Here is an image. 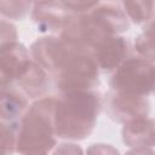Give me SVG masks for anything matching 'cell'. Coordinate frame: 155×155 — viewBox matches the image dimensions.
Instances as JSON below:
<instances>
[{
	"label": "cell",
	"mask_w": 155,
	"mask_h": 155,
	"mask_svg": "<svg viewBox=\"0 0 155 155\" xmlns=\"http://www.w3.org/2000/svg\"><path fill=\"white\" fill-rule=\"evenodd\" d=\"M18 39V31L15 23L10 19L0 17V51L15 44Z\"/></svg>",
	"instance_id": "cell-18"
},
{
	"label": "cell",
	"mask_w": 155,
	"mask_h": 155,
	"mask_svg": "<svg viewBox=\"0 0 155 155\" xmlns=\"http://www.w3.org/2000/svg\"><path fill=\"white\" fill-rule=\"evenodd\" d=\"M31 62L30 52L19 41L0 51V90L16 84Z\"/></svg>",
	"instance_id": "cell-10"
},
{
	"label": "cell",
	"mask_w": 155,
	"mask_h": 155,
	"mask_svg": "<svg viewBox=\"0 0 155 155\" xmlns=\"http://www.w3.org/2000/svg\"><path fill=\"white\" fill-rule=\"evenodd\" d=\"M131 42L121 35H108L102 39L93 48L92 54L101 73H111L132 52Z\"/></svg>",
	"instance_id": "cell-8"
},
{
	"label": "cell",
	"mask_w": 155,
	"mask_h": 155,
	"mask_svg": "<svg viewBox=\"0 0 155 155\" xmlns=\"http://www.w3.org/2000/svg\"><path fill=\"white\" fill-rule=\"evenodd\" d=\"M99 73L97 62L90 50L71 46L69 54L53 75L54 86L59 92L97 88Z\"/></svg>",
	"instance_id": "cell-3"
},
{
	"label": "cell",
	"mask_w": 155,
	"mask_h": 155,
	"mask_svg": "<svg viewBox=\"0 0 155 155\" xmlns=\"http://www.w3.org/2000/svg\"><path fill=\"white\" fill-rule=\"evenodd\" d=\"M134 53L154 62V30H153V21L148 24L143 25V31L136 36L133 42Z\"/></svg>",
	"instance_id": "cell-16"
},
{
	"label": "cell",
	"mask_w": 155,
	"mask_h": 155,
	"mask_svg": "<svg viewBox=\"0 0 155 155\" xmlns=\"http://www.w3.org/2000/svg\"><path fill=\"white\" fill-rule=\"evenodd\" d=\"M130 22L145 25L154 17V0H120Z\"/></svg>",
	"instance_id": "cell-14"
},
{
	"label": "cell",
	"mask_w": 155,
	"mask_h": 155,
	"mask_svg": "<svg viewBox=\"0 0 155 155\" xmlns=\"http://www.w3.org/2000/svg\"><path fill=\"white\" fill-rule=\"evenodd\" d=\"M52 76L47 70H45L39 63L31 59L27 70L23 75L16 81V86L29 98L38 99L40 97L46 96Z\"/></svg>",
	"instance_id": "cell-12"
},
{
	"label": "cell",
	"mask_w": 155,
	"mask_h": 155,
	"mask_svg": "<svg viewBox=\"0 0 155 155\" xmlns=\"http://www.w3.org/2000/svg\"><path fill=\"white\" fill-rule=\"evenodd\" d=\"M70 50L71 46L63 41L58 35H45L38 38L30 45L29 52L31 59L39 63L53 78Z\"/></svg>",
	"instance_id": "cell-7"
},
{
	"label": "cell",
	"mask_w": 155,
	"mask_h": 155,
	"mask_svg": "<svg viewBox=\"0 0 155 155\" xmlns=\"http://www.w3.org/2000/svg\"><path fill=\"white\" fill-rule=\"evenodd\" d=\"M73 16L74 12H71L59 0L35 2L30 11V17L36 29L47 35H59Z\"/></svg>",
	"instance_id": "cell-6"
},
{
	"label": "cell",
	"mask_w": 155,
	"mask_h": 155,
	"mask_svg": "<svg viewBox=\"0 0 155 155\" xmlns=\"http://www.w3.org/2000/svg\"><path fill=\"white\" fill-rule=\"evenodd\" d=\"M33 1H34V4H35V2H41V1H45V0H33Z\"/></svg>",
	"instance_id": "cell-22"
},
{
	"label": "cell",
	"mask_w": 155,
	"mask_h": 155,
	"mask_svg": "<svg viewBox=\"0 0 155 155\" xmlns=\"http://www.w3.org/2000/svg\"><path fill=\"white\" fill-rule=\"evenodd\" d=\"M52 153L54 154H80L82 153V149L75 144V143H62V144H56V147L53 148Z\"/></svg>",
	"instance_id": "cell-20"
},
{
	"label": "cell",
	"mask_w": 155,
	"mask_h": 155,
	"mask_svg": "<svg viewBox=\"0 0 155 155\" xmlns=\"http://www.w3.org/2000/svg\"><path fill=\"white\" fill-rule=\"evenodd\" d=\"M107 116L117 124H125L136 119L147 117L150 114L148 96L125 93L110 90L102 102Z\"/></svg>",
	"instance_id": "cell-5"
},
{
	"label": "cell",
	"mask_w": 155,
	"mask_h": 155,
	"mask_svg": "<svg viewBox=\"0 0 155 155\" xmlns=\"http://www.w3.org/2000/svg\"><path fill=\"white\" fill-rule=\"evenodd\" d=\"M103 97L97 88L59 92L56 96L54 133L59 139L84 140L94 130Z\"/></svg>",
	"instance_id": "cell-1"
},
{
	"label": "cell",
	"mask_w": 155,
	"mask_h": 155,
	"mask_svg": "<svg viewBox=\"0 0 155 155\" xmlns=\"http://www.w3.org/2000/svg\"><path fill=\"white\" fill-rule=\"evenodd\" d=\"M121 137L126 147L131 149L153 148L155 144L154 119L150 116L136 119L122 124Z\"/></svg>",
	"instance_id": "cell-11"
},
{
	"label": "cell",
	"mask_w": 155,
	"mask_h": 155,
	"mask_svg": "<svg viewBox=\"0 0 155 155\" xmlns=\"http://www.w3.org/2000/svg\"><path fill=\"white\" fill-rule=\"evenodd\" d=\"M29 105V98L15 85L0 90V120L18 121Z\"/></svg>",
	"instance_id": "cell-13"
},
{
	"label": "cell",
	"mask_w": 155,
	"mask_h": 155,
	"mask_svg": "<svg viewBox=\"0 0 155 155\" xmlns=\"http://www.w3.org/2000/svg\"><path fill=\"white\" fill-rule=\"evenodd\" d=\"M18 121L0 120V154L16 153Z\"/></svg>",
	"instance_id": "cell-17"
},
{
	"label": "cell",
	"mask_w": 155,
	"mask_h": 155,
	"mask_svg": "<svg viewBox=\"0 0 155 155\" xmlns=\"http://www.w3.org/2000/svg\"><path fill=\"white\" fill-rule=\"evenodd\" d=\"M87 153H90V154H99V153H102V154H108V153H119L115 148H113L111 145H109V144H92L88 149H87Z\"/></svg>",
	"instance_id": "cell-21"
},
{
	"label": "cell",
	"mask_w": 155,
	"mask_h": 155,
	"mask_svg": "<svg viewBox=\"0 0 155 155\" xmlns=\"http://www.w3.org/2000/svg\"><path fill=\"white\" fill-rule=\"evenodd\" d=\"M59 1L74 13L88 12L99 2V0H59Z\"/></svg>",
	"instance_id": "cell-19"
},
{
	"label": "cell",
	"mask_w": 155,
	"mask_h": 155,
	"mask_svg": "<svg viewBox=\"0 0 155 155\" xmlns=\"http://www.w3.org/2000/svg\"><path fill=\"white\" fill-rule=\"evenodd\" d=\"M154 62L131 53L110 73L109 87L113 91L149 96L154 91Z\"/></svg>",
	"instance_id": "cell-4"
},
{
	"label": "cell",
	"mask_w": 155,
	"mask_h": 155,
	"mask_svg": "<svg viewBox=\"0 0 155 155\" xmlns=\"http://www.w3.org/2000/svg\"><path fill=\"white\" fill-rule=\"evenodd\" d=\"M87 15L107 35H121L130 29V21L120 0H99Z\"/></svg>",
	"instance_id": "cell-9"
},
{
	"label": "cell",
	"mask_w": 155,
	"mask_h": 155,
	"mask_svg": "<svg viewBox=\"0 0 155 155\" xmlns=\"http://www.w3.org/2000/svg\"><path fill=\"white\" fill-rule=\"evenodd\" d=\"M56 96H44L28 105L18 120L16 153L48 154L57 144L54 133Z\"/></svg>",
	"instance_id": "cell-2"
},
{
	"label": "cell",
	"mask_w": 155,
	"mask_h": 155,
	"mask_svg": "<svg viewBox=\"0 0 155 155\" xmlns=\"http://www.w3.org/2000/svg\"><path fill=\"white\" fill-rule=\"evenodd\" d=\"M33 0H0V15L4 18L22 21L33 8Z\"/></svg>",
	"instance_id": "cell-15"
}]
</instances>
